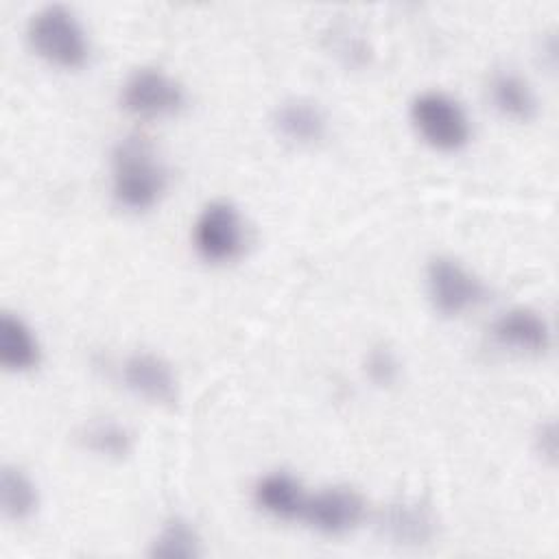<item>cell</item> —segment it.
Wrapping results in <instances>:
<instances>
[{
    "label": "cell",
    "instance_id": "obj_1",
    "mask_svg": "<svg viewBox=\"0 0 559 559\" xmlns=\"http://www.w3.org/2000/svg\"><path fill=\"white\" fill-rule=\"evenodd\" d=\"M166 188V168L142 135L120 140L111 153V192L127 210L153 207Z\"/></svg>",
    "mask_w": 559,
    "mask_h": 559
},
{
    "label": "cell",
    "instance_id": "obj_2",
    "mask_svg": "<svg viewBox=\"0 0 559 559\" xmlns=\"http://www.w3.org/2000/svg\"><path fill=\"white\" fill-rule=\"evenodd\" d=\"M28 41L39 57L61 68H76L87 59L85 31L63 4H46L28 20Z\"/></svg>",
    "mask_w": 559,
    "mask_h": 559
},
{
    "label": "cell",
    "instance_id": "obj_3",
    "mask_svg": "<svg viewBox=\"0 0 559 559\" xmlns=\"http://www.w3.org/2000/svg\"><path fill=\"white\" fill-rule=\"evenodd\" d=\"M411 120L435 148L456 151L469 140V120L463 107L443 92H421L411 103Z\"/></svg>",
    "mask_w": 559,
    "mask_h": 559
},
{
    "label": "cell",
    "instance_id": "obj_4",
    "mask_svg": "<svg viewBox=\"0 0 559 559\" xmlns=\"http://www.w3.org/2000/svg\"><path fill=\"white\" fill-rule=\"evenodd\" d=\"M426 284L432 306L445 317H456L485 299L480 277L448 255H437L428 262Z\"/></svg>",
    "mask_w": 559,
    "mask_h": 559
},
{
    "label": "cell",
    "instance_id": "obj_5",
    "mask_svg": "<svg viewBox=\"0 0 559 559\" xmlns=\"http://www.w3.org/2000/svg\"><path fill=\"white\" fill-rule=\"evenodd\" d=\"M120 103L127 111L142 118L177 114L186 103L181 83L159 68H138L122 83Z\"/></svg>",
    "mask_w": 559,
    "mask_h": 559
},
{
    "label": "cell",
    "instance_id": "obj_6",
    "mask_svg": "<svg viewBox=\"0 0 559 559\" xmlns=\"http://www.w3.org/2000/svg\"><path fill=\"white\" fill-rule=\"evenodd\" d=\"M194 249L207 262H227L242 251L245 229L238 210L229 201H212L199 214L192 229Z\"/></svg>",
    "mask_w": 559,
    "mask_h": 559
},
{
    "label": "cell",
    "instance_id": "obj_7",
    "mask_svg": "<svg viewBox=\"0 0 559 559\" xmlns=\"http://www.w3.org/2000/svg\"><path fill=\"white\" fill-rule=\"evenodd\" d=\"M365 515V502L349 487H328L306 498L301 520L321 535H345L358 526Z\"/></svg>",
    "mask_w": 559,
    "mask_h": 559
},
{
    "label": "cell",
    "instance_id": "obj_8",
    "mask_svg": "<svg viewBox=\"0 0 559 559\" xmlns=\"http://www.w3.org/2000/svg\"><path fill=\"white\" fill-rule=\"evenodd\" d=\"M122 380L135 395L153 404L177 402V378L170 365L155 354H131L122 365Z\"/></svg>",
    "mask_w": 559,
    "mask_h": 559
},
{
    "label": "cell",
    "instance_id": "obj_9",
    "mask_svg": "<svg viewBox=\"0 0 559 559\" xmlns=\"http://www.w3.org/2000/svg\"><path fill=\"white\" fill-rule=\"evenodd\" d=\"M491 334L502 347L522 354H542L550 345V328L546 319L531 308H511L502 312L493 321Z\"/></svg>",
    "mask_w": 559,
    "mask_h": 559
},
{
    "label": "cell",
    "instance_id": "obj_10",
    "mask_svg": "<svg viewBox=\"0 0 559 559\" xmlns=\"http://www.w3.org/2000/svg\"><path fill=\"white\" fill-rule=\"evenodd\" d=\"M380 528L400 546H424L435 537L437 522L426 504L417 500H400L384 507Z\"/></svg>",
    "mask_w": 559,
    "mask_h": 559
},
{
    "label": "cell",
    "instance_id": "obj_11",
    "mask_svg": "<svg viewBox=\"0 0 559 559\" xmlns=\"http://www.w3.org/2000/svg\"><path fill=\"white\" fill-rule=\"evenodd\" d=\"M306 498L308 496H306L301 483L286 472L266 474L253 487L255 504L262 511H266L269 515L282 518V520L301 518Z\"/></svg>",
    "mask_w": 559,
    "mask_h": 559
},
{
    "label": "cell",
    "instance_id": "obj_12",
    "mask_svg": "<svg viewBox=\"0 0 559 559\" xmlns=\"http://www.w3.org/2000/svg\"><path fill=\"white\" fill-rule=\"evenodd\" d=\"M275 129L290 142L314 144L325 135L328 122L323 111L306 98H290L275 111Z\"/></svg>",
    "mask_w": 559,
    "mask_h": 559
},
{
    "label": "cell",
    "instance_id": "obj_13",
    "mask_svg": "<svg viewBox=\"0 0 559 559\" xmlns=\"http://www.w3.org/2000/svg\"><path fill=\"white\" fill-rule=\"evenodd\" d=\"M0 362L9 371H26L39 362V345L31 328L11 312L0 317Z\"/></svg>",
    "mask_w": 559,
    "mask_h": 559
},
{
    "label": "cell",
    "instance_id": "obj_14",
    "mask_svg": "<svg viewBox=\"0 0 559 559\" xmlns=\"http://www.w3.org/2000/svg\"><path fill=\"white\" fill-rule=\"evenodd\" d=\"M491 92V100L496 105V109L513 120H531L535 116L537 103L533 96V90L528 87V83L513 74V72H498L491 79L489 85Z\"/></svg>",
    "mask_w": 559,
    "mask_h": 559
},
{
    "label": "cell",
    "instance_id": "obj_15",
    "mask_svg": "<svg viewBox=\"0 0 559 559\" xmlns=\"http://www.w3.org/2000/svg\"><path fill=\"white\" fill-rule=\"evenodd\" d=\"M148 555L159 559H192L201 555V537L188 520L170 518L151 542Z\"/></svg>",
    "mask_w": 559,
    "mask_h": 559
},
{
    "label": "cell",
    "instance_id": "obj_16",
    "mask_svg": "<svg viewBox=\"0 0 559 559\" xmlns=\"http://www.w3.org/2000/svg\"><path fill=\"white\" fill-rule=\"evenodd\" d=\"M2 511L11 520H26L37 509V489L33 480L17 467L4 465L0 476Z\"/></svg>",
    "mask_w": 559,
    "mask_h": 559
},
{
    "label": "cell",
    "instance_id": "obj_17",
    "mask_svg": "<svg viewBox=\"0 0 559 559\" xmlns=\"http://www.w3.org/2000/svg\"><path fill=\"white\" fill-rule=\"evenodd\" d=\"M81 441L87 450L107 459H124L133 448L131 432L111 419L87 424L81 432Z\"/></svg>",
    "mask_w": 559,
    "mask_h": 559
},
{
    "label": "cell",
    "instance_id": "obj_18",
    "mask_svg": "<svg viewBox=\"0 0 559 559\" xmlns=\"http://www.w3.org/2000/svg\"><path fill=\"white\" fill-rule=\"evenodd\" d=\"M400 365L391 349L373 347L367 356V373L376 384H391L395 382Z\"/></svg>",
    "mask_w": 559,
    "mask_h": 559
}]
</instances>
